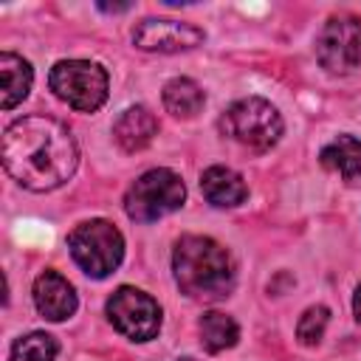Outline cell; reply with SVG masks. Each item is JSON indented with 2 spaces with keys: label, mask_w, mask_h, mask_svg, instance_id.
I'll return each instance as SVG.
<instances>
[{
  "label": "cell",
  "mask_w": 361,
  "mask_h": 361,
  "mask_svg": "<svg viewBox=\"0 0 361 361\" xmlns=\"http://www.w3.org/2000/svg\"><path fill=\"white\" fill-rule=\"evenodd\" d=\"M200 192L212 206H220V209L240 206L248 197V186L243 175L228 166H209L200 175Z\"/></svg>",
  "instance_id": "obj_12"
},
{
  "label": "cell",
  "mask_w": 361,
  "mask_h": 361,
  "mask_svg": "<svg viewBox=\"0 0 361 361\" xmlns=\"http://www.w3.org/2000/svg\"><path fill=\"white\" fill-rule=\"evenodd\" d=\"M68 248L87 276L104 279L124 257V237L107 220H85L68 234Z\"/></svg>",
  "instance_id": "obj_3"
},
{
  "label": "cell",
  "mask_w": 361,
  "mask_h": 361,
  "mask_svg": "<svg viewBox=\"0 0 361 361\" xmlns=\"http://www.w3.org/2000/svg\"><path fill=\"white\" fill-rule=\"evenodd\" d=\"M353 313H355V319L361 324V285L355 288V296H353Z\"/></svg>",
  "instance_id": "obj_19"
},
{
  "label": "cell",
  "mask_w": 361,
  "mask_h": 361,
  "mask_svg": "<svg viewBox=\"0 0 361 361\" xmlns=\"http://www.w3.org/2000/svg\"><path fill=\"white\" fill-rule=\"evenodd\" d=\"M56 341L48 333H28L11 344L8 361H56Z\"/></svg>",
  "instance_id": "obj_17"
},
{
  "label": "cell",
  "mask_w": 361,
  "mask_h": 361,
  "mask_svg": "<svg viewBox=\"0 0 361 361\" xmlns=\"http://www.w3.org/2000/svg\"><path fill=\"white\" fill-rule=\"evenodd\" d=\"M237 338H240V327H237V322L231 316L217 313V310L203 313V319H200V341H203V347L209 353H223V350L234 347Z\"/></svg>",
  "instance_id": "obj_16"
},
{
  "label": "cell",
  "mask_w": 361,
  "mask_h": 361,
  "mask_svg": "<svg viewBox=\"0 0 361 361\" xmlns=\"http://www.w3.org/2000/svg\"><path fill=\"white\" fill-rule=\"evenodd\" d=\"M316 56L330 73H353L361 68V17L333 14L316 37Z\"/></svg>",
  "instance_id": "obj_7"
},
{
  "label": "cell",
  "mask_w": 361,
  "mask_h": 361,
  "mask_svg": "<svg viewBox=\"0 0 361 361\" xmlns=\"http://www.w3.org/2000/svg\"><path fill=\"white\" fill-rule=\"evenodd\" d=\"M99 8H102V11H113V14H116V11H127V8H130V3H121V6H107V3H99Z\"/></svg>",
  "instance_id": "obj_20"
},
{
  "label": "cell",
  "mask_w": 361,
  "mask_h": 361,
  "mask_svg": "<svg viewBox=\"0 0 361 361\" xmlns=\"http://www.w3.org/2000/svg\"><path fill=\"white\" fill-rule=\"evenodd\" d=\"M178 288L197 302H220L234 288V259L212 237L183 234L172 251Z\"/></svg>",
  "instance_id": "obj_2"
},
{
  "label": "cell",
  "mask_w": 361,
  "mask_h": 361,
  "mask_svg": "<svg viewBox=\"0 0 361 361\" xmlns=\"http://www.w3.org/2000/svg\"><path fill=\"white\" fill-rule=\"evenodd\" d=\"M319 158L327 169L338 172L344 180L361 178V141L355 135H336L327 147H322Z\"/></svg>",
  "instance_id": "obj_14"
},
{
  "label": "cell",
  "mask_w": 361,
  "mask_h": 361,
  "mask_svg": "<svg viewBox=\"0 0 361 361\" xmlns=\"http://www.w3.org/2000/svg\"><path fill=\"white\" fill-rule=\"evenodd\" d=\"M327 322H330V310L324 305H316V307H307L296 324V338L305 344V347H313L322 341L324 330H327Z\"/></svg>",
  "instance_id": "obj_18"
},
{
  "label": "cell",
  "mask_w": 361,
  "mask_h": 361,
  "mask_svg": "<svg viewBox=\"0 0 361 361\" xmlns=\"http://www.w3.org/2000/svg\"><path fill=\"white\" fill-rule=\"evenodd\" d=\"M76 141L65 124L48 116H23L3 133V166L31 192L62 186L76 169Z\"/></svg>",
  "instance_id": "obj_1"
},
{
  "label": "cell",
  "mask_w": 361,
  "mask_h": 361,
  "mask_svg": "<svg viewBox=\"0 0 361 361\" xmlns=\"http://www.w3.org/2000/svg\"><path fill=\"white\" fill-rule=\"evenodd\" d=\"M51 90L68 107L79 113H93L107 102V71L87 59H62L51 68Z\"/></svg>",
  "instance_id": "obj_5"
},
{
  "label": "cell",
  "mask_w": 361,
  "mask_h": 361,
  "mask_svg": "<svg viewBox=\"0 0 361 361\" xmlns=\"http://www.w3.org/2000/svg\"><path fill=\"white\" fill-rule=\"evenodd\" d=\"M107 319L110 324L133 338V341H149L161 330V307L158 302L130 285H121L110 299H107Z\"/></svg>",
  "instance_id": "obj_8"
},
{
  "label": "cell",
  "mask_w": 361,
  "mask_h": 361,
  "mask_svg": "<svg viewBox=\"0 0 361 361\" xmlns=\"http://www.w3.org/2000/svg\"><path fill=\"white\" fill-rule=\"evenodd\" d=\"M220 130L223 135H228L231 141L248 147V149H271L279 135H282V116L279 110L259 99V96H248L234 102L223 116H220Z\"/></svg>",
  "instance_id": "obj_4"
},
{
  "label": "cell",
  "mask_w": 361,
  "mask_h": 361,
  "mask_svg": "<svg viewBox=\"0 0 361 361\" xmlns=\"http://www.w3.org/2000/svg\"><path fill=\"white\" fill-rule=\"evenodd\" d=\"M31 82H34V71L23 56H17L11 51L0 54V104H3V110H11L14 104H20L28 96Z\"/></svg>",
  "instance_id": "obj_13"
},
{
  "label": "cell",
  "mask_w": 361,
  "mask_h": 361,
  "mask_svg": "<svg viewBox=\"0 0 361 361\" xmlns=\"http://www.w3.org/2000/svg\"><path fill=\"white\" fill-rule=\"evenodd\" d=\"M183 200H186V186L180 175H175L172 169H149L127 189L124 212L135 223H152L180 209Z\"/></svg>",
  "instance_id": "obj_6"
},
{
  "label": "cell",
  "mask_w": 361,
  "mask_h": 361,
  "mask_svg": "<svg viewBox=\"0 0 361 361\" xmlns=\"http://www.w3.org/2000/svg\"><path fill=\"white\" fill-rule=\"evenodd\" d=\"M34 305H37L42 319L62 322V319L76 313V290L62 274L42 271L34 279Z\"/></svg>",
  "instance_id": "obj_10"
},
{
  "label": "cell",
  "mask_w": 361,
  "mask_h": 361,
  "mask_svg": "<svg viewBox=\"0 0 361 361\" xmlns=\"http://www.w3.org/2000/svg\"><path fill=\"white\" fill-rule=\"evenodd\" d=\"M133 42L141 51H155V54H178L197 48L203 42V31L192 23L180 20H141L133 31Z\"/></svg>",
  "instance_id": "obj_9"
},
{
  "label": "cell",
  "mask_w": 361,
  "mask_h": 361,
  "mask_svg": "<svg viewBox=\"0 0 361 361\" xmlns=\"http://www.w3.org/2000/svg\"><path fill=\"white\" fill-rule=\"evenodd\" d=\"M155 135H158V118H155L147 107H141V104L127 107V110L116 118V124H113V138H116V144H118L124 152H138V149H144Z\"/></svg>",
  "instance_id": "obj_11"
},
{
  "label": "cell",
  "mask_w": 361,
  "mask_h": 361,
  "mask_svg": "<svg viewBox=\"0 0 361 361\" xmlns=\"http://www.w3.org/2000/svg\"><path fill=\"white\" fill-rule=\"evenodd\" d=\"M178 361H197V358H178Z\"/></svg>",
  "instance_id": "obj_21"
},
{
  "label": "cell",
  "mask_w": 361,
  "mask_h": 361,
  "mask_svg": "<svg viewBox=\"0 0 361 361\" xmlns=\"http://www.w3.org/2000/svg\"><path fill=\"white\" fill-rule=\"evenodd\" d=\"M206 102L203 87L189 76H175L164 85V107L178 118H192Z\"/></svg>",
  "instance_id": "obj_15"
}]
</instances>
